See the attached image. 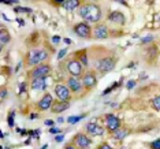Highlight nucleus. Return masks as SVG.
I'll return each instance as SVG.
<instances>
[{"label":"nucleus","instance_id":"1","mask_svg":"<svg viewBox=\"0 0 160 149\" xmlns=\"http://www.w3.org/2000/svg\"><path fill=\"white\" fill-rule=\"evenodd\" d=\"M78 15L83 19V22L86 23H100L101 18H103V11H101V7L99 3H82L78 8Z\"/></svg>","mask_w":160,"mask_h":149},{"label":"nucleus","instance_id":"2","mask_svg":"<svg viewBox=\"0 0 160 149\" xmlns=\"http://www.w3.org/2000/svg\"><path fill=\"white\" fill-rule=\"evenodd\" d=\"M49 59V52L45 48H34L28 52L26 57H25V66L28 68H33L36 66H40L42 63H47Z\"/></svg>","mask_w":160,"mask_h":149},{"label":"nucleus","instance_id":"3","mask_svg":"<svg viewBox=\"0 0 160 149\" xmlns=\"http://www.w3.org/2000/svg\"><path fill=\"white\" fill-rule=\"evenodd\" d=\"M115 64H116V57L114 55H104L101 56L99 60L94 62V68L99 70L100 72H108V71H112L115 68Z\"/></svg>","mask_w":160,"mask_h":149},{"label":"nucleus","instance_id":"4","mask_svg":"<svg viewBox=\"0 0 160 149\" xmlns=\"http://www.w3.org/2000/svg\"><path fill=\"white\" fill-rule=\"evenodd\" d=\"M66 71L71 75V77H75V78H79V77L82 78V75L85 74V72H83L82 63L77 59V57H75V55L67 59V62H66Z\"/></svg>","mask_w":160,"mask_h":149},{"label":"nucleus","instance_id":"5","mask_svg":"<svg viewBox=\"0 0 160 149\" xmlns=\"http://www.w3.org/2000/svg\"><path fill=\"white\" fill-rule=\"evenodd\" d=\"M51 71H52L51 64L42 63V64H40V66H36L32 68V70L28 72V77L32 78V81H33V79H38V78H47L51 74Z\"/></svg>","mask_w":160,"mask_h":149},{"label":"nucleus","instance_id":"6","mask_svg":"<svg viewBox=\"0 0 160 149\" xmlns=\"http://www.w3.org/2000/svg\"><path fill=\"white\" fill-rule=\"evenodd\" d=\"M71 142L75 145L77 149H89L92 147L93 141L89 136H86V133H77L74 137H72Z\"/></svg>","mask_w":160,"mask_h":149},{"label":"nucleus","instance_id":"7","mask_svg":"<svg viewBox=\"0 0 160 149\" xmlns=\"http://www.w3.org/2000/svg\"><path fill=\"white\" fill-rule=\"evenodd\" d=\"M72 30H74V33L79 36L81 38H93V34H92V30L93 29L89 26V23L86 22H78L74 25V27H72Z\"/></svg>","mask_w":160,"mask_h":149},{"label":"nucleus","instance_id":"8","mask_svg":"<svg viewBox=\"0 0 160 149\" xmlns=\"http://www.w3.org/2000/svg\"><path fill=\"white\" fill-rule=\"evenodd\" d=\"M104 119H105V130H108L111 134L122 127L121 118H118V116L114 114H107L104 116Z\"/></svg>","mask_w":160,"mask_h":149},{"label":"nucleus","instance_id":"9","mask_svg":"<svg viewBox=\"0 0 160 149\" xmlns=\"http://www.w3.org/2000/svg\"><path fill=\"white\" fill-rule=\"evenodd\" d=\"M82 81V85H83V89L88 92V90H92L94 86L97 85V77H96V72L94 70H88L85 74L82 75L81 78Z\"/></svg>","mask_w":160,"mask_h":149},{"label":"nucleus","instance_id":"10","mask_svg":"<svg viewBox=\"0 0 160 149\" xmlns=\"http://www.w3.org/2000/svg\"><path fill=\"white\" fill-rule=\"evenodd\" d=\"M53 92H55V96L58 97V100L68 101V103H70L71 90L68 89L67 85H64V83H58V85H55V88H53Z\"/></svg>","mask_w":160,"mask_h":149},{"label":"nucleus","instance_id":"11","mask_svg":"<svg viewBox=\"0 0 160 149\" xmlns=\"http://www.w3.org/2000/svg\"><path fill=\"white\" fill-rule=\"evenodd\" d=\"M66 85L68 86V89L71 90V93L74 94H81L83 90V85H82V81L79 78H75V77H71L68 75L67 77V81H66Z\"/></svg>","mask_w":160,"mask_h":149},{"label":"nucleus","instance_id":"12","mask_svg":"<svg viewBox=\"0 0 160 149\" xmlns=\"http://www.w3.org/2000/svg\"><path fill=\"white\" fill-rule=\"evenodd\" d=\"M92 34H93V38H97V40L108 38L110 37V29L105 26L104 23H97L96 26L93 27Z\"/></svg>","mask_w":160,"mask_h":149},{"label":"nucleus","instance_id":"13","mask_svg":"<svg viewBox=\"0 0 160 149\" xmlns=\"http://www.w3.org/2000/svg\"><path fill=\"white\" fill-rule=\"evenodd\" d=\"M85 130H86V133L90 134V136H99L101 137L104 134V127L99 125L97 122H89V123H86V126H85Z\"/></svg>","mask_w":160,"mask_h":149},{"label":"nucleus","instance_id":"14","mask_svg":"<svg viewBox=\"0 0 160 149\" xmlns=\"http://www.w3.org/2000/svg\"><path fill=\"white\" fill-rule=\"evenodd\" d=\"M52 104H53L52 94L47 92V93H44V96H42L41 99L38 100V103H37V108H38L40 111H47V110H51Z\"/></svg>","mask_w":160,"mask_h":149},{"label":"nucleus","instance_id":"15","mask_svg":"<svg viewBox=\"0 0 160 149\" xmlns=\"http://www.w3.org/2000/svg\"><path fill=\"white\" fill-rule=\"evenodd\" d=\"M108 18V21L112 23H115V25H125L126 23V17H125V14L121 12V11H111L110 12V15L107 17Z\"/></svg>","mask_w":160,"mask_h":149},{"label":"nucleus","instance_id":"16","mask_svg":"<svg viewBox=\"0 0 160 149\" xmlns=\"http://www.w3.org/2000/svg\"><path fill=\"white\" fill-rule=\"evenodd\" d=\"M70 107V103L68 101H62V100H53V104L51 107V111L52 114H62L66 110H68Z\"/></svg>","mask_w":160,"mask_h":149},{"label":"nucleus","instance_id":"17","mask_svg":"<svg viewBox=\"0 0 160 149\" xmlns=\"http://www.w3.org/2000/svg\"><path fill=\"white\" fill-rule=\"evenodd\" d=\"M130 133H132V130L130 129H127V127H121V129H118L116 132L112 133V138L116 141H122V140H125V138L127 136H130Z\"/></svg>","mask_w":160,"mask_h":149},{"label":"nucleus","instance_id":"18","mask_svg":"<svg viewBox=\"0 0 160 149\" xmlns=\"http://www.w3.org/2000/svg\"><path fill=\"white\" fill-rule=\"evenodd\" d=\"M45 88H47V78L33 79L30 83V89H33V90H44Z\"/></svg>","mask_w":160,"mask_h":149},{"label":"nucleus","instance_id":"19","mask_svg":"<svg viewBox=\"0 0 160 149\" xmlns=\"http://www.w3.org/2000/svg\"><path fill=\"white\" fill-rule=\"evenodd\" d=\"M10 40H11V33H10V30H7L6 27H2L0 29V47L4 48V45L7 42H10Z\"/></svg>","mask_w":160,"mask_h":149},{"label":"nucleus","instance_id":"20","mask_svg":"<svg viewBox=\"0 0 160 149\" xmlns=\"http://www.w3.org/2000/svg\"><path fill=\"white\" fill-rule=\"evenodd\" d=\"M81 4H82V2H79V0H63V2H62V7H64L66 10L79 8Z\"/></svg>","mask_w":160,"mask_h":149},{"label":"nucleus","instance_id":"21","mask_svg":"<svg viewBox=\"0 0 160 149\" xmlns=\"http://www.w3.org/2000/svg\"><path fill=\"white\" fill-rule=\"evenodd\" d=\"M75 57L81 62L83 67H88L89 66V57H88V51H86V49L77 52V53H75Z\"/></svg>","mask_w":160,"mask_h":149},{"label":"nucleus","instance_id":"22","mask_svg":"<svg viewBox=\"0 0 160 149\" xmlns=\"http://www.w3.org/2000/svg\"><path fill=\"white\" fill-rule=\"evenodd\" d=\"M151 104H152V108H153V110L160 111V94H158V96H155L153 99H152Z\"/></svg>","mask_w":160,"mask_h":149},{"label":"nucleus","instance_id":"23","mask_svg":"<svg viewBox=\"0 0 160 149\" xmlns=\"http://www.w3.org/2000/svg\"><path fill=\"white\" fill-rule=\"evenodd\" d=\"M153 36H152V34H148V36H145V37L142 38V40H141V44H148V42H152V41H153Z\"/></svg>","mask_w":160,"mask_h":149},{"label":"nucleus","instance_id":"24","mask_svg":"<svg viewBox=\"0 0 160 149\" xmlns=\"http://www.w3.org/2000/svg\"><path fill=\"white\" fill-rule=\"evenodd\" d=\"M151 149H160V138L155 140L153 142H151Z\"/></svg>","mask_w":160,"mask_h":149},{"label":"nucleus","instance_id":"25","mask_svg":"<svg viewBox=\"0 0 160 149\" xmlns=\"http://www.w3.org/2000/svg\"><path fill=\"white\" fill-rule=\"evenodd\" d=\"M97 149H114V148L110 147L108 142H101V144L97 145Z\"/></svg>","mask_w":160,"mask_h":149},{"label":"nucleus","instance_id":"26","mask_svg":"<svg viewBox=\"0 0 160 149\" xmlns=\"http://www.w3.org/2000/svg\"><path fill=\"white\" fill-rule=\"evenodd\" d=\"M81 119H82V116H71V118H68V123H77Z\"/></svg>","mask_w":160,"mask_h":149},{"label":"nucleus","instance_id":"27","mask_svg":"<svg viewBox=\"0 0 160 149\" xmlns=\"http://www.w3.org/2000/svg\"><path fill=\"white\" fill-rule=\"evenodd\" d=\"M66 53H67V48H63V49H62L60 51V52H59V56H58V59H62V57H63L64 55H66Z\"/></svg>","mask_w":160,"mask_h":149},{"label":"nucleus","instance_id":"28","mask_svg":"<svg viewBox=\"0 0 160 149\" xmlns=\"http://www.w3.org/2000/svg\"><path fill=\"white\" fill-rule=\"evenodd\" d=\"M49 133H51V134H59V133H60V129H56V127H51V129H49Z\"/></svg>","mask_w":160,"mask_h":149},{"label":"nucleus","instance_id":"29","mask_svg":"<svg viewBox=\"0 0 160 149\" xmlns=\"http://www.w3.org/2000/svg\"><path fill=\"white\" fill-rule=\"evenodd\" d=\"M63 149H77V148H75V145L72 144V142H68V144L64 145V148H63Z\"/></svg>","mask_w":160,"mask_h":149},{"label":"nucleus","instance_id":"30","mask_svg":"<svg viewBox=\"0 0 160 149\" xmlns=\"http://www.w3.org/2000/svg\"><path fill=\"white\" fill-rule=\"evenodd\" d=\"M134 85H136V81H130V82H127V89H132V88H134Z\"/></svg>","mask_w":160,"mask_h":149},{"label":"nucleus","instance_id":"31","mask_svg":"<svg viewBox=\"0 0 160 149\" xmlns=\"http://www.w3.org/2000/svg\"><path fill=\"white\" fill-rule=\"evenodd\" d=\"M59 41H60V37H59V36H53V37H52V42H53V44H58Z\"/></svg>","mask_w":160,"mask_h":149},{"label":"nucleus","instance_id":"32","mask_svg":"<svg viewBox=\"0 0 160 149\" xmlns=\"http://www.w3.org/2000/svg\"><path fill=\"white\" fill-rule=\"evenodd\" d=\"M6 94H7V89L4 88V86H3V88H2V100H4Z\"/></svg>","mask_w":160,"mask_h":149},{"label":"nucleus","instance_id":"33","mask_svg":"<svg viewBox=\"0 0 160 149\" xmlns=\"http://www.w3.org/2000/svg\"><path fill=\"white\" fill-rule=\"evenodd\" d=\"M45 125L49 126V127H52L53 125H55V122H53V121H45Z\"/></svg>","mask_w":160,"mask_h":149},{"label":"nucleus","instance_id":"34","mask_svg":"<svg viewBox=\"0 0 160 149\" xmlns=\"http://www.w3.org/2000/svg\"><path fill=\"white\" fill-rule=\"evenodd\" d=\"M3 4H12V3H17V2H2Z\"/></svg>","mask_w":160,"mask_h":149},{"label":"nucleus","instance_id":"35","mask_svg":"<svg viewBox=\"0 0 160 149\" xmlns=\"http://www.w3.org/2000/svg\"><path fill=\"white\" fill-rule=\"evenodd\" d=\"M29 118H30V119H34V118H37V115H36V114H33V115H29Z\"/></svg>","mask_w":160,"mask_h":149},{"label":"nucleus","instance_id":"36","mask_svg":"<svg viewBox=\"0 0 160 149\" xmlns=\"http://www.w3.org/2000/svg\"><path fill=\"white\" fill-rule=\"evenodd\" d=\"M63 140V136H60V137H56V141H62Z\"/></svg>","mask_w":160,"mask_h":149}]
</instances>
